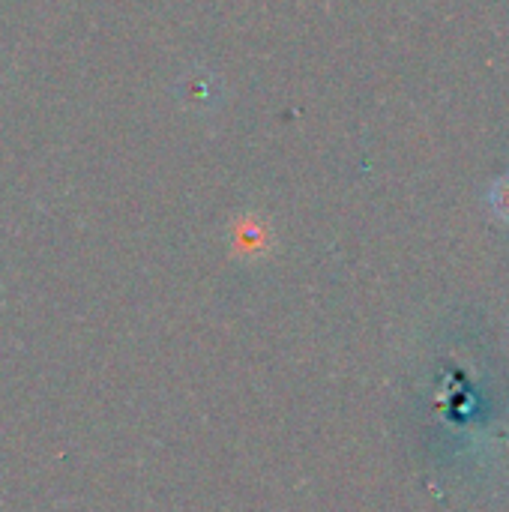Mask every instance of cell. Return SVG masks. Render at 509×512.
<instances>
[{
	"mask_svg": "<svg viewBox=\"0 0 509 512\" xmlns=\"http://www.w3.org/2000/svg\"><path fill=\"white\" fill-rule=\"evenodd\" d=\"M492 201H495V210H498V216L509 219V177H504V180L495 186V192H492Z\"/></svg>",
	"mask_w": 509,
	"mask_h": 512,
	"instance_id": "cell-1",
	"label": "cell"
}]
</instances>
